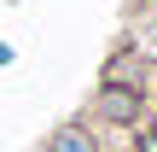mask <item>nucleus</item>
<instances>
[{"mask_svg":"<svg viewBox=\"0 0 157 152\" xmlns=\"http://www.w3.org/2000/svg\"><path fill=\"white\" fill-rule=\"evenodd\" d=\"M47 152H105V146H99V129L93 123H58L47 135Z\"/></svg>","mask_w":157,"mask_h":152,"instance_id":"3","label":"nucleus"},{"mask_svg":"<svg viewBox=\"0 0 157 152\" xmlns=\"http://www.w3.org/2000/svg\"><path fill=\"white\" fill-rule=\"evenodd\" d=\"M99 82H111V88H134V94H151V59L128 41V47H117L111 59H105V70H99Z\"/></svg>","mask_w":157,"mask_h":152,"instance_id":"2","label":"nucleus"},{"mask_svg":"<svg viewBox=\"0 0 157 152\" xmlns=\"http://www.w3.org/2000/svg\"><path fill=\"white\" fill-rule=\"evenodd\" d=\"M128 146H134V152H157V123L134 129V135H128Z\"/></svg>","mask_w":157,"mask_h":152,"instance_id":"4","label":"nucleus"},{"mask_svg":"<svg viewBox=\"0 0 157 152\" xmlns=\"http://www.w3.org/2000/svg\"><path fill=\"white\" fill-rule=\"evenodd\" d=\"M93 123L134 135V129L151 123V105H146V94H134V88H111V82H99V88H93Z\"/></svg>","mask_w":157,"mask_h":152,"instance_id":"1","label":"nucleus"},{"mask_svg":"<svg viewBox=\"0 0 157 152\" xmlns=\"http://www.w3.org/2000/svg\"><path fill=\"white\" fill-rule=\"evenodd\" d=\"M146 105H151V123H157V82H151V94H146Z\"/></svg>","mask_w":157,"mask_h":152,"instance_id":"5","label":"nucleus"}]
</instances>
